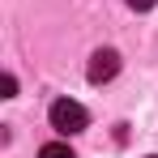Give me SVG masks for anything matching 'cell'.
<instances>
[{
  "instance_id": "6da1fadb",
  "label": "cell",
  "mask_w": 158,
  "mask_h": 158,
  "mask_svg": "<svg viewBox=\"0 0 158 158\" xmlns=\"http://www.w3.org/2000/svg\"><path fill=\"white\" fill-rule=\"evenodd\" d=\"M90 124V115H85V107L73 103V98H60V103H52V128L64 132V137H73V132H81Z\"/></svg>"
},
{
  "instance_id": "7a4b0ae2",
  "label": "cell",
  "mask_w": 158,
  "mask_h": 158,
  "mask_svg": "<svg viewBox=\"0 0 158 158\" xmlns=\"http://www.w3.org/2000/svg\"><path fill=\"white\" fill-rule=\"evenodd\" d=\"M115 73H120V52H111V47H98V52L90 56V69H85L90 85H107Z\"/></svg>"
},
{
  "instance_id": "3957f363",
  "label": "cell",
  "mask_w": 158,
  "mask_h": 158,
  "mask_svg": "<svg viewBox=\"0 0 158 158\" xmlns=\"http://www.w3.org/2000/svg\"><path fill=\"white\" fill-rule=\"evenodd\" d=\"M39 158H77V154H73L64 141H52V145H43V150H39Z\"/></svg>"
},
{
  "instance_id": "277c9868",
  "label": "cell",
  "mask_w": 158,
  "mask_h": 158,
  "mask_svg": "<svg viewBox=\"0 0 158 158\" xmlns=\"http://www.w3.org/2000/svg\"><path fill=\"white\" fill-rule=\"evenodd\" d=\"M13 94H17V77H13V73H4V98H13Z\"/></svg>"
},
{
  "instance_id": "5b68a950",
  "label": "cell",
  "mask_w": 158,
  "mask_h": 158,
  "mask_svg": "<svg viewBox=\"0 0 158 158\" xmlns=\"http://www.w3.org/2000/svg\"><path fill=\"white\" fill-rule=\"evenodd\" d=\"M124 4H128V9H137V13H145V9H154L158 0H124Z\"/></svg>"
},
{
  "instance_id": "8992f818",
  "label": "cell",
  "mask_w": 158,
  "mask_h": 158,
  "mask_svg": "<svg viewBox=\"0 0 158 158\" xmlns=\"http://www.w3.org/2000/svg\"><path fill=\"white\" fill-rule=\"evenodd\" d=\"M150 158H154V154H150Z\"/></svg>"
}]
</instances>
